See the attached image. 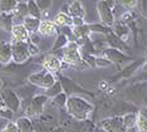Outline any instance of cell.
Returning <instances> with one entry per match:
<instances>
[{"label":"cell","mask_w":147,"mask_h":132,"mask_svg":"<svg viewBox=\"0 0 147 132\" xmlns=\"http://www.w3.org/2000/svg\"><path fill=\"white\" fill-rule=\"evenodd\" d=\"M62 64H63V62L57 56H48L44 58V60H43L44 69H47L48 72H51L52 74L58 73L59 70L62 69Z\"/></svg>","instance_id":"9"},{"label":"cell","mask_w":147,"mask_h":132,"mask_svg":"<svg viewBox=\"0 0 147 132\" xmlns=\"http://www.w3.org/2000/svg\"><path fill=\"white\" fill-rule=\"evenodd\" d=\"M1 87H3V82L0 81V91H1Z\"/></svg>","instance_id":"36"},{"label":"cell","mask_w":147,"mask_h":132,"mask_svg":"<svg viewBox=\"0 0 147 132\" xmlns=\"http://www.w3.org/2000/svg\"><path fill=\"white\" fill-rule=\"evenodd\" d=\"M65 107L68 113L78 121L87 120L93 111V104L91 102H88L83 97L76 96V94L67 98Z\"/></svg>","instance_id":"1"},{"label":"cell","mask_w":147,"mask_h":132,"mask_svg":"<svg viewBox=\"0 0 147 132\" xmlns=\"http://www.w3.org/2000/svg\"><path fill=\"white\" fill-rule=\"evenodd\" d=\"M14 25H15L14 15L6 14V13H0V29L5 30V32H11Z\"/></svg>","instance_id":"14"},{"label":"cell","mask_w":147,"mask_h":132,"mask_svg":"<svg viewBox=\"0 0 147 132\" xmlns=\"http://www.w3.org/2000/svg\"><path fill=\"white\" fill-rule=\"evenodd\" d=\"M67 44H68V38L65 35H59V38L57 39V42L53 45V49H59V48L64 49L67 47Z\"/></svg>","instance_id":"26"},{"label":"cell","mask_w":147,"mask_h":132,"mask_svg":"<svg viewBox=\"0 0 147 132\" xmlns=\"http://www.w3.org/2000/svg\"><path fill=\"white\" fill-rule=\"evenodd\" d=\"M142 5H143V10H145V12L147 13V1H143Z\"/></svg>","instance_id":"35"},{"label":"cell","mask_w":147,"mask_h":132,"mask_svg":"<svg viewBox=\"0 0 147 132\" xmlns=\"http://www.w3.org/2000/svg\"><path fill=\"white\" fill-rule=\"evenodd\" d=\"M63 93V86L59 81H55V83L52 87H49L48 89H45V96L48 98H55L58 94Z\"/></svg>","instance_id":"23"},{"label":"cell","mask_w":147,"mask_h":132,"mask_svg":"<svg viewBox=\"0 0 147 132\" xmlns=\"http://www.w3.org/2000/svg\"><path fill=\"white\" fill-rule=\"evenodd\" d=\"M136 127L140 132H147V107H143L137 112Z\"/></svg>","instance_id":"15"},{"label":"cell","mask_w":147,"mask_h":132,"mask_svg":"<svg viewBox=\"0 0 147 132\" xmlns=\"http://www.w3.org/2000/svg\"><path fill=\"white\" fill-rule=\"evenodd\" d=\"M13 15H14V23L16 20H24L26 16H29L26 1H18V5L13 12Z\"/></svg>","instance_id":"16"},{"label":"cell","mask_w":147,"mask_h":132,"mask_svg":"<svg viewBox=\"0 0 147 132\" xmlns=\"http://www.w3.org/2000/svg\"><path fill=\"white\" fill-rule=\"evenodd\" d=\"M38 33L45 37H52L57 34V26L51 20H40V25H39Z\"/></svg>","instance_id":"12"},{"label":"cell","mask_w":147,"mask_h":132,"mask_svg":"<svg viewBox=\"0 0 147 132\" xmlns=\"http://www.w3.org/2000/svg\"><path fill=\"white\" fill-rule=\"evenodd\" d=\"M5 108V106H4V103H3V101H1V98H0V113H1V111Z\"/></svg>","instance_id":"34"},{"label":"cell","mask_w":147,"mask_h":132,"mask_svg":"<svg viewBox=\"0 0 147 132\" xmlns=\"http://www.w3.org/2000/svg\"><path fill=\"white\" fill-rule=\"evenodd\" d=\"M105 54H106L107 59H108L111 63H113V62H123V60L127 58L125 54L121 53L119 50L115 49V48H109V49H107L106 52H105Z\"/></svg>","instance_id":"19"},{"label":"cell","mask_w":147,"mask_h":132,"mask_svg":"<svg viewBox=\"0 0 147 132\" xmlns=\"http://www.w3.org/2000/svg\"><path fill=\"white\" fill-rule=\"evenodd\" d=\"M109 64H112V63L109 62L107 58H98V59H96V66L97 67H107V66H109Z\"/></svg>","instance_id":"30"},{"label":"cell","mask_w":147,"mask_h":132,"mask_svg":"<svg viewBox=\"0 0 147 132\" xmlns=\"http://www.w3.org/2000/svg\"><path fill=\"white\" fill-rule=\"evenodd\" d=\"M10 60H13L11 43L1 42L0 43V63L1 64H8Z\"/></svg>","instance_id":"11"},{"label":"cell","mask_w":147,"mask_h":132,"mask_svg":"<svg viewBox=\"0 0 147 132\" xmlns=\"http://www.w3.org/2000/svg\"><path fill=\"white\" fill-rule=\"evenodd\" d=\"M53 23H54L55 26H65V25H72V18L68 14H64V13H58L54 19H53Z\"/></svg>","instance_id":"20"},{"label":"cell","mask_w":147,"mask_h":132,"mask_svg":"<svg viewBox=\"0 0 147 132\" xmlns=\"http://www.w3.org/2000/svg\"><path fill=\"white\" fill-rule=\"evenodd\" d=\"M28 81L33 86L44 88V89H48L49 87H52L53 84L55 83L54 74L48 72L47 69H42V70H39V72L32 73L30 76L28 77Z\"/></svg>","instance_id":"2"},{"label":"cell","mask_w":147,"mask_h":132,"mask_svg":"<svg viewBox=\"0 0 147 132\" xmlns=\"http://www.w3.org/2000/svg\"><path fill=\"white\" fill-rule=\"evenodd\" d=\"M53 101H54V103L59 104V106H65V103H67V94L63 92L61 94H58L55 98H53Z\"/></svg>","instance_id":"28"},{"label":"cell","mask_w":147,"mask_h":132,"mask_svg":"<svg viewBox=\"0 0 147 132\" xmlns=\"http://www.w3.org/2000/svg\"><path fill=\"white\" fill-rule=\"evenodd\" d=\"M49 98L45 94H36L30 100L28 107H26V113L29 116H36V114L42 113L44 110V106L47 104Z\"/></svg>","instance_id":"7"},{"label":"cell","mask_w":147,"mask_h":132,"mask_svg":"<svg viewBox=\"0 0 147 132\" xmlns=\"http://www.w3.org/2000/svg\"><path fill=\"white\" fill-rule=\"evenodd\" d=\"M15 125H16V128H18V132H35L33 122L30 121V118L26 116L19 117L16 120Z\"/></svg>","instance_id":"13"},{"label":"cell","mask_w":147,"mask_h":132,"mask_svg":"<svg viewBox=\"0 0 147 132\" xmlns=\"http://www.w3.org/2000/svg\"><path fill=\"white\" fill-rule=\"evenodd\" d=\"M28 49H29V54H30V56H35V54L39 53L38 45H34V44H32L29 42H28Z\"/></svg>","instance_id":"31"},{"label":"cell","mask_w":147,"mask_h":132,"mask_svg":"<svg viewBox=\"0 0 147 132\" xmlns=\"http://www.w3.org/2000/svg\"><path fill=\"white\" fill-rule=\"evenodd\" d=\"M68 15L71 18H83L84 16V9L81 1H72L68 5Z\"/></svg>","instance_id":"17"},{"label":"cell","mask_w":147,"mask_h":132,"mask_svg":"<svg viewBox=\"0 0 147 132\" xmlns=\"http://www.w3.org/2000/svg\"><path fill=\"white\" fill-rule=\"evenodd\" d=\"M119 4L123 5L127 9H132V8H135V6L138 5V3L137 1H119Z\"/></svg>","instance_id":"32"},{"label":"cell","mask_w":147,"mask_h":132,"mask_svg":"<svg viewBox=\"0 0 147 132\" xmlns=\"http://www.w3.org/2000/svg\"><path fill=\"white\" fill-rule=\"evenodd\" d=\"M63 62L67 64H79L83 62L79 48L76 43L69 42L67 47L63 49Z\"/></svg>","instance_id":"5"},{"label":"cell","mask_w":147,"mask_h":132,"mask_svg":"<svg viewBox=\"0 0 147 132\" xmlns=\"http://www.w3.org/2000/svg\"><path fill=\"white\" fill-rule=\"evenodd\" d=\"M23 25L25 26V29L29 32V34H35L39 29V25H40V19L33 18V16H26V18L23 20L22 23Z\"/></svg>","instance_id":"18"},{"label":"cell","mask_w":147,"mask_h":132,"mask_svg":"<svg viewBox=\"0 0 147 132\" xmlns=\"http://www.w3.org/2000/svg\"><path fill=\"white\" fill-rule=\"evenodd\" d=\"M0 132H18V128H16L15 122H9L0 130Z\"/></svg>","instance_id":"29"},{"label":"cell","mask_w":147,"mask_h":132,"mask_svg":"<svg viewBox=\"0 0 147 132\" xmlns=\"http://www.w3.org/2000/svg\"><path fill=\"white\" fill-rule=\"evenodd\" d=\"M72 32H73V34H74V37H77L78 39H84L91 34L92 29H91V26L84 24L82 26H73Z\"/></svg>","instance_id":"21"},{"label":"cell","mask_w":147,"mask_h":132,"mask_svg":"<svg viewBox=\"0 0 147 132\" xmlns=\"http://www.w3.org/2000/svg\"><path fill=\"white\" fill-rule=\"evenodd\" d=\"M26 5H28V13H29V16H33V18H36V19H42V12L39 10L38 5H36L35 1H26Z\"/></svg>","instance_id":"24"},{"label":"cell","mask_w":147,"mask_h":132,"mask_svg":"<svg viewBox=\"0 0 147 132\" xmlns=\"http://www.w3.org/2000/svg\"><path fill=\"white\" fill-rule=\"evenodd\" d=\"M0 98H1L4 106L8 108L9 111H11L13 113L18 112L22 107V101L19 96L16 94L14 91L10 88H5V89L0 91Z\"/></svg>","instance_id":"3"},{"label":"cell","mask_w":147,"mask_h":132,"mask_svg":"<svg viewBox=\"0 0 147 132\" xmlns=\"http://www.w3.org/2000/svg\"><path fill=\"white\" fill-rule=\"evenodd\" d=\"M16 5H18L16 0H1V1H0V10H1V13L13 14Z\"/></svg>","instance_id":"22"},{"label":"cell","mask_w":147,"mask_h":132,"mask_svg":"<svg viewBox=\"0 0 147 132\" xmlns=\"http://www.w3.org/2000/svg\"><path fill=\"white\" fill-rule=\"evenodd\" d=\"M36 5H38V8L39 10L43 13V12H47V10H49L51 9V6L53 3L51 1V0H36Z\"/></svg>","instance_id":"27"},{"label":"cell","mask_w":147,"mask_h":132,"mask_svg":"<svg viewBox=\"0 0 147 132\" xmlns=\"http://www.w3.org/2000/svg\"><path fill=\"white\" fill-rule=\"evenodd\" d=\"M113 4H116V3H112V1L97 3V12H98L99 19L102 20V23H105L108 26L115 25V15H113V10L111 8Z\"/></svg>","instance_id":"4"},{"label":"cell","mask_w":147,"mask_h":132,"mask_svg":"<svg viewBox=\"0 0 147 132\" xmlns=\"http://www.w3.org/2000/svg\"><path fill=\"white\" fill-rule=\"evenodd\" d=\"M11 35L14 42H23V43H28L29 42V32L25 29V26L23 24H15L13 26L11 30Z\"/></svg>","instance_id":"10"},{"label":"cell","mask_w":147,"mask_h":132,"mask_svg":"<svg viewBox=\"0 0 147 132\" xmlns=\"http://www.w3.org/2000/svg\"><path fill=\"white\" fill-rule=\"evenodd\" d=\"M72 25L82 26V25H84V20H83V18H72Z\"/></svg>","instance_id":"33"},{"label":"cell","mask_w":147,"mask_h":132,"mask_svg":"<svg viewBox=\"0 0 147 132\" xmlns=\"http://www.w3.org/2000/svg\"><path fill=\"white\" fill-rule=\"evenodd\" d=\"M136 120H137V116L136 113H128L126 116L122 117V121H123V126L127 130V128H133L136 126Z\"/></svg>","instance_id":"25"},{"label":"cell","mask_w":147,"mask_h":132,"mask_svg":"<svg viewBox=\"0 0 147 132\" xmlns=\"http://www.w3.org/2000/svg\"><path fill=\"white\" fill-rule=\"evenodd\" d=\"M102 126L108 132H125L126 130L125 126H123L122 117H115V118L106 120L102 122Z\"/></svg>","instance_id":"8"},{"label":"cell","mask_w":147,"mask_h":132,"mask_svg":"<svg viewBox=\"0 0 147 132\" xmlns=\"http://www.w3.org/2000/svg\"><path fill=\"white\" fill-rule=\"evenodd\" d=\"M11 53H13V60L15 63H24L30 58L28 49V43L23 42H11Z\"/></svg>","instance_id":"6"}]
</instances>
